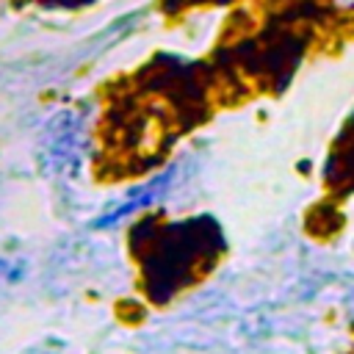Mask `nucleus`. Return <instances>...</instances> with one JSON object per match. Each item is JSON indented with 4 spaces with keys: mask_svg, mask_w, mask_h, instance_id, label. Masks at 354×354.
I'll use <instances>...</instances> for the list:
<instances>
[{
    "mask_svg": "<svg viewBox=\"0 0 354 354\" xmlns=\"http://www.w3.org/2000/svg\"><path fill=\"white\" fill-rule=\"evenodd\" d=\"M337 3H351V0H337Z\"/></svg>",
    "mask_w": 354,
    "mask_h": 354,
    "instance_id": "f03ea898",
    "label": "nucleus"
},
{
    "mask_svg": "<svg viewBox=\"0 0 354 354\" xmlns=\"http://www.w3.org/2000/svg\"><path fill=\"white\" fill-rule=\"evenodd\" d=\"M169 183H171V171L169 174H160L158 180H152L144 191H138L136 196H130L127 202H122L119 207H113L108 216H102L100 221H97V227H108V224H113V221H119V218H124V216H130L136 207H141V205H147V202H152V199H158L166 188H169Z\"/></svg>",
    "mask_w": 354,
    "mask_h": 354,
    "instance_id": "f257e3e1",
    "label": "nucleus"
},
{
    "mask_svg": "<svg viewBox=\"0 0 354 354\" xmlns=\"http://www.w3.org/2000/svg\"><path fill=\"white\" fill-rule=\"evenodd\" d=\"M0 271H3V266H0Z\"/></svg>",
    "mask_w": 354,
    "mask_h": 354,
    "instance_id": "7ed1b4c3",
    "label": "nucleus"
}]
</instances>
